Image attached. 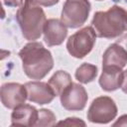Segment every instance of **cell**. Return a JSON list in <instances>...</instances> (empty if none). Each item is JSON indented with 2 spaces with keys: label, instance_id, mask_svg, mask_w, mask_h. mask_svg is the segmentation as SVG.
Returning a JSON list of instances; mask_svg holds the SVG:
<instances>
[{
  "label": "cell",
  "instance_id": "6da1fadb",
  "mask_svg": "<svg viewBox=\"0 0 127 127\" xmlns=\"http://www.w3.org/2000/svg\"><path fill=\"white\" fill-rule=\"evenodd\" d=\"M25 74L31 79H43L54 67L52 53L40 42L26 44L18 54Z\"/></svg>",
  "mask_w": 127,
  "mask_h": 127
},
{
  "label": "cell",
  "instance_id": "7a4b0ae2",
  "mask_svg": "<svg viewBox=\"0 0 127 127\" xmlns=\"http://www.w3.org/2000/svg\"><path fill=\"white\" fill-rule=\"evenodd\" d=\"M91 26L97 37L115 39L127 32V10L113 5L106 11H97L93 15Z\"/></svg>",
  "mask_w": 127,
  "mask_h": 127
},
{
  "label": "cell",
  "instance_id": "3957f363",
  "mask_svg": "<svg viewBox=\"0 0 127 127\" xmlns=\"http://www.w3.org/2000/svg\"><path fill=\"white\" fill-rule=\"evenodd\" d=\"M16 20L23 37L32 42L42 36L47 18L37 0H24L23 5L17 10Z\"/></svg>",
  "mask_w": 127,
  "mask_h": 127
},
{
  "label": "cell",
  "instance_id": "277c9868",
  "mask_svg": "<svg viewBox=\"0 0 127 127\" xmlns=\"http://www.w3.org/2000/svg\"><path fill=\"white\" fill-rule=\"evenodd\" d=\"M96 33L92 26H86L72 34L66 41L68 54L75 59H83L93 49L96 42Z\"/></svg>",
  "mask_w": 127,
  "mask_h": 127
},
{
  "label": "cell",
  "instance_id": "5b68a950",
  "mask_svg": "<svg viewBox=\"0 0 127 127\" xmlns=\"http://www.w3.org/2000/svg\"><path fill=\"white\" fill-rule=\"evenodd\" d=\"M90 10L91 5L88 0H65L61 14V21L67 28H79L87 21Z\"/></svg>",
  "mask_w": 127,
  "mask_h": 127
},
{
  "label": "cell",
  "instance_id": "8992f818",
  "mask_svg": "<svg viewBox=\"0 0 127 127\" xmlns=\"http://www.w3.org/2000/svg\"><path fill=\"white\" fill-rule=\"evenodd\" d=\"M118 108L115 101L109 96H98L94 98L88 107L86 116L89 122L96 124H107L117 116Z\"/></svg>",
  "mask_w": 127,
  "mask_h": 127
},
{
  "label": "cell",
  "instance_id": "52a82bcc",
  "mask_svg": "<svg viewBox=\"0 0 127 127\" xmlns=\"http://www.w3.org/2000/svg\"><path fill=\"white\" fill-rule=\"evenodd\" d=\"M60 99L64 109L68 111H80L84 109L87 103L88 94L81 84L72 82L60 95Z\"/></svg>",
  "mask_w": 127,
  "mask_h": 127
},
{
  "label": "cell",
  "instance_id": "ba28073f",
  "mask_svg": "<svg viewBox=\"0 0 127 127\" xmlns=\"http://www.w3.org/2000/svg\"><path fill=\"white\" fill-rule=\"evenodd\" d=\"M1 102L8 109H15L16 107L25 103L28 99L27 89L25 84L18 82H7L2 84L0 92Z\"/></svg>",
  "mask_w": 127,
  "mask_h": 127
},
{
  "label": "cell",
  "instance_id": "9c48e42d",
  "mask_svg": "<svg viewBox=\"0 0 127 127\" xmlns=\"http://www.w3.org/2000/svg\"><path fill=\"white\" fill-rule=\"evenodd\" d=\"M27 89V97L30 102H34L40 105L51 103L56 94L49 85L48 82L44 81H28L25 83Z\"/></svg>",
  "mask_w": 127,
  "mask_h": 127
},
{
  "label": "cell",
  "instance_id": "30bf717a",
  "mask_svg": "<svg viewBox=\"0 0 127 127\" xmlns=\"http://www.w3.org/2000/svg\"><path fill=\"white\" fill-rule=\"evenodd\" d=\"M43 35L44 41L48 47L60 46L64 43L67 36V27L61 20L51 18L45 23Z\"/></svg>",
  "mask_w": 127,
  "mask_h": 127
},
{
  "label": "cell",
  "instance_id": "8fae6325",
  "mask_svg": "<svg viewBox=\"0 0 127 127\" xmlns=\"http://www.w3.org/2000/svg\"><path fill=\"white\" fill-rule=\"evenodd\" d=\"M124 70L115 65L102 66V72L99 76L98 83L104 91L111 92L121 88L123 83Z\"/></svg>",
  "mask_w": 127,
  "mask_h": 127
},
{
  "label": "cell",
  "instance_id": "7c38bea8",
  "mask_svg": "<svg viewBox=\"0 0 127 127\" xmlns=\"http://www.w3.org/2000/svg\"><path fill=\"white\" fill-rule=\"evenodd\" d=\"M39 110L30 104H22L11 113V126H35L38 120Z\"/></svg>",
  "mask_w": 127,
  "mask_h": 127
},
{
  "label": "cell",
  "instance_id": "4fadbf2b",
  "mask_svg": "<svg viewBox=\"0 0 127 127\" xmlns=\"http://www.w3.org/2000/svg\"><path fill=\"white\" fill-rule=\"evenodd\" d=\"M127 64V51L117 42L111 44L103 53L102 66L115 65L123 68Z\"/></svg>",
  "mask_w": 127,
  "mask_h": 127
},
{
  "label": "cell",
  "instance_id": "5bb4252c",
  "mask_svg": "<svg viewBox=\"0 0 127 127\" xmlns=\"http://www.w3.org/2000/svg\"><path fill=\"white\" fill-rule=\"evenodd\" d=\"M48 83L56 96H60L72 83V80L68 72L65 70H58L50 77Z\"/></svg>",
  "mask_w": 127,
  "mask_h": 127
},
{
  "label": "cell",
  "instance_id": "9a60e30c",
  "mask_svg": "<svg viewBox=\"0 0 127 127\" xmlns=\"http://www.w3.org/2000/svg\"><path fill=\"white\" fill-rule=\"evenodd\" d=\"M97 71L98 69L95 64L84 63V64H81L76 68L74 76L77 81H79L80 83L86 84L95 79V77L97 76Z\"/></svg>",
  "mask_w": 127,
  "mask_h": 127
},
{
  "label": "cell",
  "instance_id": "2e32d148",
  "mask_svg": "<svg viewBox=\"0 0 127 127\" xmlns=\"http://www.w3.org/2000/svg\"><path fill=\"white\" fill-rule=\"evenodd\" d=\"M57 124V117L55 113L46 108H42L39 110L38 120L35 126H54Z\"/></svg>",
  "mask_w": 127,
  "mask_h": 127
},
{
  "label": "cell",
  "instance_id": "e0dca14e",
  "mask_svg": "<svg viewBox=\"0 0 127 127\" xmlns=\"http://www.w3.org/2000/svg\"><path fill=\"white\" fill-rule=\"evenodd\" d=\"M57 124H64V125H69V126L70 125L71 126H85V122L77 117H67L63 121L58 122Z\"/></svg>",
  "mask_w": 127,
  "mask_h": 127
},
{
  "label": "cell",
  "instance_id": "ac0fdd59",
  "mask_svg": "<svg viewBox=\"0 0 127 127\" xmlns=\"http://www.w3.org/2000/svg\"><path fill=\"white\" fill-rule=\"evenodd\" d=\"M24 3V0H3V4L7 7L18 8L21 7Z\"/></svg>",
  "mask_w": 127,
  "mask_h": 127
},
{
  "label": "cell",
  "instance_id": "d6986e66",
  "mask_svg": "<svg viewBox=\"0 0 127 127\" xmlns=\"http://www.w3.org/2000/svg\"><path fill=\"white\" fill-rule=\"evenodd\" d=\"M38 3L42 6H45V7H51V6H54L56 4L59 3L60 0H37Z\"/></svg>",
  "mask_w": 127,
  "mask_h": 127
},
{
  "label": "cell",
  "instance_id": "ffe728a7",
  "mask_svg": "<svg viewBox=\"0 0 127 127\" xmlns=\"http://www.w3.org/2000/svg\"><path fill=\"white\" fill-rule=\"evenodd\" d=\"M113 125L114 126H117V125H119V126H127V114H124V115L120 116L117 119V121H115L113 123Z\"/></svg>",
  "mask_w": 127,
  "mask_h": 127
},
{
  "label": "cell",
  "instance_id": "44dd1931",
  "mask_svg": "<svg viewBox=\"0 0 127 127\" xmlns=\"http://www.w3.org/2000/svg\"><path fill=\"white\" fill-rule=\"evenodd\" d=\"M121 90L127 94V69L124 70V77H123V83L121 85Z\"/></svg>",
  "mask_w": 127,
  "mask_h": 127
},
{
  "label": "cell",
  "instance_id": "7402d4cb",
  "mask_svg": "<svg viewBox=\"0 0 127 127\" xmlns=\"http://www.w3.org/2000/svg\"><path fill=\"white\" fill-rule=\"evenodd\" d=\"M117 43H118V44H120L121 46H123V47L125 48V50L127 51V34H126V35H124L123 37H121V38L117 41Z\"/></svg>",
  "mask_w": 127,
  "mask_h": 127
},
{
  "label": "cell",
  "instance_id": "603a6c76",
  "mask_svg": "<svg viewBox=\"0 0 127 127\" xmlns=\"http://www.w3.org/2000/svg\"><path fill=\"white\" fill-rule=\"evenodd\" d=\"M96 1H102V0H96Z\"/></svg>",
  "mask_w": 127,
  "mask_h": 127
}]
</instances>
